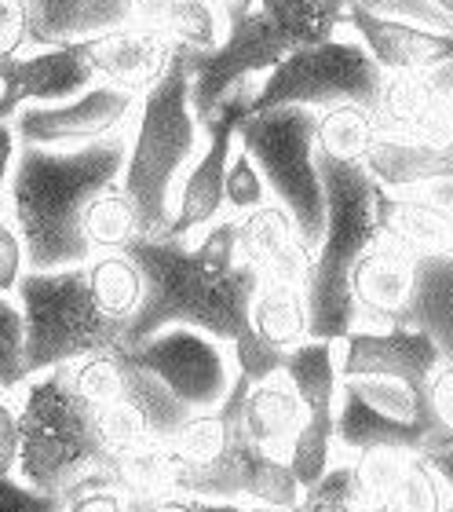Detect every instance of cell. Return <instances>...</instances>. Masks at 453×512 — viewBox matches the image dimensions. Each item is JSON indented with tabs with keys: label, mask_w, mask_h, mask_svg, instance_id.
I'll return each instance as SVG.
<instances>
[{
	"label": "cell",
	"mask_w": 453,
	"mask_h": 512,
	"mask_svg": "<svg viewBox=\"0 0 453 512\" xmlns=\"http://www.w3.org/2000/svg\"><path fill=\"white\" fill-rule=\"evenodd\" d=\"M231 355H234V370H238V377H245L249 384L267 381V377L278 374L285 363V352H278V348H271L267 341H260V337L253 333V326L234 337Z\"/></svg>",
	"instance_id": "obj_40"
},
{
	"label": "cell",
	"mask_w": 453,
	"mask_h": 512,
	"mask_svg": "<svg viewBox=\"0 0 453 512\" xmlns=\"http://www.w3.org/2000/svg\"><path fill=\"white\" fill-rule=\"evenodd\" d=\"M355 0H256L212 52L183 48L190 66V103L205 125L242 81H264L285 55L318 44L348 26Z\"/></svg>",
	"instance_id": "obj_5"
},
{
	"label": "cell",
	"mask_w": 453,
	"mask_h": 512,
	"mask_svg": "<svg viewBox=\"0 0 453 512\" xmlns=\"http://www.w3.org/2000/svg\"><path fill=\"white\" fill-rule=\"evenodd\" d=\"M282 374L296 388L311 421H337V395H340V370H337V341L326 337H307L285 352Z\"/></svg>",
	"instance_id": "obj_26"
},
{
	"label": "cell",
	"mask_w": 453,
	"mask_h": 512,
	"mask_svg": "<svg viewBox=\"0 0 453 512\" xmlns=\"http://www.w3.org/2000/svg\"><path fill=\"white\" fill-rule=\"evenodd\" d=\"M63 512H125V491H117L110 483H92L66 494Z\"/></svg>",
	"instance_id": "obj_45"
},
{
	"label": "cell",
	"mask_w": 453,
	"mask_h": 512,
	"mask_svg": "<svg viewBox=\"0 0 453 512\" xmlns=\"http://www.w3.org/2000/svg\"><path fill=\"white\" fill-rule=\"evenodd\" d=\"M19 458V403L15 388H0V472H15Z\"/></svg>",
	"instance_id": "obj_44"
},
{
	"label": "cell",
	"mask_w": 453,
	"mask_h": 512,
	"mask_svg": "<svg viewBox=\"0 0 453 512\" xmlns=\"http://www.w3.org/2000/svg\"><path fill=\"white\" fill-rule=\"evenodd\" d=\"M95 421H99V432H103V443L114 454H128V450H143V447H154L161 443L154 436V428L150 421L143 417V410L125 399H117V403H106V406H95Z\"/></svg>",
	"instance_id": "obj_34"
},
{
	"label": "cell",
	"mask_w": 453,
	"mask_h": 512,
	"mask_svg": "<svg viewBox=\"0 0 453 512\" xmlns=\"http://www.w3.org/2000/svg\"><path fill=\"white\" fill-rule=\"evenodd\" d=\"M201 147H205V125L190 103V66L183 48L176 44L169 66L139 96L132 132H128L121 191L136 205L139 235L165 238L183 172L194 165Z\"/></svg>",
	"instance_id": "obj_4"
},
{
	"label": "cell",
	"mask_w": 453,
	"mask_h": 512,
	"mask_svg": "<svg viewBox=\"0 0 453 512\" xmlns=\"http://www.w3.org/2000/svg\"><path fill=\"white\" fill-rule=\"evenodd\" d=\"M26 322L19 300L0 293V388H19L26 381Z\"/></svg>",
	"instance_id": "obj_37"
},
{
	"label": "cell",
	"mask_w": 453,
	"mask_h": 512,
	"mask_svg": "<svg viewBox=\"0 0 453 512\" xmlns=\"http://www.w3.org/2000/svg\"><path fill=\"white\" fill-rule=\"evenodd\" d=\"M348 30L359 33V41L366 44L384 74H428L435 66L453 63V33L384 19L359 0L348 11Z\"/></svg>",
	"instance_id": "obj_18"
},
{
	"label": "cell",
	"mask_w": 453,
	"mask_h": 512,
	"mask_svg": "<svg viewBox=\"0 0 453 512\" xmlns=\"http://www.w3.org/2000/svg\"><path fill=\"white\" fill-rule=\"evenodd\" d=\"M377 136V114L359 103H337L318 110L315 121V150L340 161H362Z\"/></svg>",
	"instance_id": "obj_29"
},
{
	"label": "cell",
	"mask_w": 453,
	"mask_h": 512,
	"mask_svg": "<svg viewBox=\"0 0 453 512\" xmlns=\"http://www.w3.org/2000/svg\"><path fill=\"white\" fill-rule=\"evenodd\" d=\"M125 253L143 275V304L125 322L121 348H132L169 326H194L227 344L249 330L253 297L264 282L253 264L242 260L234 271L220 275L201 260L194 242L150 235H136Z\"/></svg>",
	"instance_id": "obj_2"
},
{
	"label": "cell",
	"mask_w": 453,
	"mask_h": 512,
	"mask_svg": "<svg viewBox=\"0 0 453 512\" xmlns=\"http://www.w3.org/2000/svg\"><path fill=\"white\" fill-rule=\"evenodd\" d=\"M30 4V48L74 41L92 0H26Z\"/></svg>",
	"instance_id": "obj_35"
},
{
	"label": "cell",
	"mask_w": 453,
	"mask_h": 512,
	"mask_svg": "<svg viewBox=\"0 0 453 512\" xmlns=\"http://www.w3.org/2000/svg\"><path fill=\"white\" fill-rule=\"evenodd\" d=\"M453 443L432 414L428 392L399 377H340L337 447L344 454L366 450H435Z\"/></svg>",
	"instance_id": "obj_10"
},
{
	"label": "cell",
	"mask_w": 453,
	"mask_h": 512,
	"mask_svg": "<svg viewBox=\"0 0 453 512\" xmlns=\"http://www.w3.org/2000/svg\"><path fill=\"white\" fill-rule=\"evenodd\" d=\"M322 191H326V224L318 238L304 297L311 311V337L337 341L359 326V304L351 297V271L380 238L377 191L362 161H340L318 154Z\"/></svg>",
	"instance_id": "obj_6"
},
{
	"label": "cell",
	"mask_w": 453,
	"mask_h": 512,
	"mask_svg": "<svg viewBox=\"0 0 453 512\" xmlns=\"http://www.w3.org/2000/svg\"><path fill=\"white\" fill-rule=\"evenodd\" d=\"M136 366L158 377L187 410H216L234 388L231 344L216 341L194 326H169L147 341L121 348Z\"/></svg>",
	"instance_id": "obj_11"
},
{
	"label": "cell",
	"mask_w": 453,
	"mask_h": 512,
	"mask_svg": "<svg viewBox=\"0 0 453 512\" xmlns=\"http://www.w3.org/2000/svg\"><path fill=\"white\" fill-rule=\"evenodd\" d=\"M417 286V253L395 238L380 235L351 271V297L359 304L355 330L399 326Z\"/></svg>",
	"instance_id": "obj_17"
},
{
	"label": "cell",
	"mask_w": 453,
	"mask_h": 512,
	"mask_svg": "<svg viewBox=\"0 0 453 512\" xmlns=\"http://www.w3.org/2000/svg\"><path fill=\"white\" fill-rule=\"evenodd\" d=\"M85 238L92 253H106V249H125L132 238L139 235V224H136V205L128 202V194L121 191V183L114 187H106L99 191L88 202L85 209Z\"/></svg>",
	"instance_id": "obj_30"
},
{
	"label": "cell",
	"mask_w": 453,
	"mask_h": 512,
	"mask_svg": "<svg viewBox=\"0 0 453 512\" xmlns=\"http://www.w3.org/2000/svg\"><path fill=\"white\" fill-rule=\"evenodd\" d=\"M443 355L424 330L384 326V330H351L337 337L340 377H399L428 392L435 366Z\"/></svg>",
	"instance_id": "obj_16"
},
{
	"label": "cell",
	"mask_w": 453,
	"mask_h": 512,
	"mask_svg": "<svg viewBox=\"0 0 453 512\" xmlns=\"http://www.w3.org/2000/svg\"><path fill=\"white\" fill-rule=\"evenodd\" d=\"M315 121L318 110L307 107L245 110V118L238 121V143L253 154L271 198L293 216L296 231L311 253L318 249L322 224H326V191H322V172H318Z\"/></svg>",
	"instance_id": "obj_8"
},
{
	"label": "cell",
	"mask_w": 453,
	"mask_h": 512,
	"mask_svg": "<svg viewBox=\"0 0 453 512\" xmlns=\"http://www.w3.org/2000/svg\"><path fill=\"white\" fill-rule=\"evenodd\" d=\"M172 52H176V44L165 33L139 26V22H125V26L88 37V59H92L95 81L128 88L136 96H143L158 81L161 70L169 66Z\"/></svg>",
	"instance_id": "obj_20"
},
{
	"label": "cell",
	"mask_w": 453,
	"mask_h": 512,
	"mask_svg": "<svg viewBox=\"0 0 453 512\" xmlns=\"http://www.w3.org/2000/svg\"><path fill=\"white\" fill-rule=\"evenodd\" d=\"M417 454V450H413ZM355 461V476H359V487L366 494V502L377 509L391 498L395 483H399L402 461H406V450H366V454H351Z\"/></svg>",
	"instance_id": "obj_38"
},
{
	"label": "cell",
	"mask_w": 453,
	"mask_h": 512,
	"mask_svg": "<svg viewBox=\"0 0 453 512\" xmlns=\"http://www.w3.org/2000/svg\"><path fill=\"white\" fill-rule=\"evenodd\" d=\"M15 403H19L15 476L22 483L63 498L92 483L117 487V454L103 443L95 406L74 388L66 366L30 374L15 388Z\"/></svg>",
	"instance_id": "obj_3"
},
{
	"label": "cell",
	"mask_w": 453,
	"mask_h": 512,
	"mask_svg": "<svg viewBox=\"0 0 453 512\" xmlns=\"http://www.w3.org/2000/svg\"><path fill=\"white\" fill-rule=\"evenodd\" d=\"M85 275L99 311L110 315L114 322H128L143 304V275H139L136 260L125 249L92 253L85 260Z\"/></svg>",
	"instance_id": "obj_28"
},
{
	"label": "cell",
	"mask_w": 453,
	"mask_h": 512,
	"mask_svg": "<svg viewBox=\"0 0 453 512\" xmlns=\"http://www.w3.org/2000/svg\"><path fill=\"white\" fill-rule=\"evenodd\" d=\"M216 8H220V15H223V22H227V30H231L234 22H242L249 11L256 8V0H212Z\"/></svg>",
	"instance_id": "obj_50"
},
{
	"label": "cell",
	"mask_w": 453,
	"mask_h": 512,
	"mask_svg": "<svg viewBox=\"0 0 453 512\" xmlns=\"http://www.w3.org/2000/svg\"><path fill=\"white\" fill-rule=\"evenodd\" d=\"M373 512H388V509H384V505H377V509H373Z\"/></svg>",
	"instance_id": "obj_52"
},
{
	"label": "cell",
	"mask_w": 453,
	"mask_h": 512,
	"mask_svg": "<svg viewBox=\"0 0 453 512\" xmlns=\"http://www.w3.org/2000/svg\"><path fill=\"white\" fill-rule=\"evenodd\" d=\"M300 512H373L359 487L351 454H337V461L322 472V480L307 487L300 498Z\"/></svg>",
	"instance_id": "obj_32"
},
{
	"label": "cell",
	"mask_w": 453,
	"mask_h": 512,
	"mask_svg": "<svg viewBox=\"0 0 453 512\" xmlns=\"http://www.w3.org/2000/svg\"><path fill=\"white\" fill-rule=\"evenodd\" d=\"M304 403L289 377L278 370L267 381L249 384L242 399V436L253 439L256 447L274 454V458H289L296 432L304 428Z\"/></svg>",
	"instance_id": "obj_22"
},
{
	"label": "cell",
	"mask_w": 453,
	"mask_h": 512,
	"mask_svg": "<svg viewBox=\"0 0 453 512\" xmlns=\"http://www.w3.org/2000/svg\"><path fill=\"white\" fill-rule=\"evenodd\" d=\"M362 165L384 191H417L439 176H453V139L377 132L362 154Z\"/></svg>",
	"instance_id": "obj_21"
},
{
	"label": "cell",
	"mask_w": 453,
	"mask_h": 512,
	"mask_svg": "<svg viewBox=\"0 0 453 512\" xmlns=\"http://www.w3.org/2000/svg\"><path fill=\"white\" fill-rule=\"evenodd\" d=\"M125 512H278L249 502H220V498H201L190 491H147V494H125Z\"/></svg>",
	"instance_id": "obj_36"
},
{
	"label": "cell",
	"mask_w": 453,
	"mask_h": 512,
	"mask_svg": "<svg viewBox=\"0 0 453 512\" xmlns=\"http://www.w3.org/2000/svg\"><path fill=\"white\" fill-rule=\"evenodd\" d=\"M169 487L201 494V498H220V502L264 505V509L278 512H300V498H304V487L296 483L289 461L260 450L242 432L216 461L201 465V469L172 472Z\"/></svg>",
	"instance_id": "obj_13"
},
{
	"label": "cell",
	"mask_w": 453,
	"mask_h": 512,
	"mask_svg": "<svg viewBox=\"0 0 453 512\" xmlns=\"http://www.w3.org/2000/svg\"><path fill=\"white\" fill-rule=\"evenodd\" d=\"M92 85L95 70L88 59V37L8 55L0 59V121H11L22 107L66 103Z\"/></svg>",
	"instance_id": "obj_15"
},
{
	"label": "cell",
	"mask_w": 453,
	"mask_h": 512,
	"mask_svg": "<svg viewBox=\"0 0 453 512\" xmlns=\"http://www.w3.org/2000/svg\"><path fill=\"white\" fill-rule=\"evenodd\" d=\"M4 216H8V209H4V198H0V220H4Z\"/></svg>",
	"instance_id": "obj_51"
},
{
	"label": "cell",
	"mask_w": 453,
	"mask_h": 512,
	"mask_svg": "<svg viewBox=\"0 0 453 512\" xmlns=\"http://www.w3.org/2000/svg\"><path fill=\"white\" fill-rule=\"evenodd\" d=\"M446 505H450V491H446L439 469L424 458L421 450H417V454H406L399 483H395L391 498L384 502V509L388 512H446Z\"/></svg>",
	"instance_id": "obj_31"
},
{
	"label": "cell",
	"mask_w": 453,
	"mask_h": 512,
	"mask_svg": "<svg viewBox=\"0 0 453 512\" xmlns=\"http://www.w3.org/2000/svg\"><path fill=\"white\" fill-rule=\"evenodd\" d=\"M19 132L11 121H0V198L8 191L11 183V172H15V161H19Z\"/></svg>",
	"instance_id": "obj_47"
},
{
	"label": "cell",
	"mask_w": 453,
	"mask_h": 512,
	"mask_svg": "<svg viewBox=\"0 0 453 512\" xmlns=\"http://www.w3.org/2000/svg\"><path fill=\"white\" fill-rule=\"evenodd\" d=\"M30 48V4L26 0H0V59Z\"/></svg>",
	"instance_id": "obj_43"
},
{
	"label": "cell",
	"mask_w": 453,
	"mask_h": 512,
	"mask_svg": "<svg viewBox=\"0 0 453 512\" xmlns=\"http://www.w3.org/2000/svg\"><path fill=\"white\" fill-rule=\"evenodd\" d=\"M421 454L432 461L435 469H439V476H443L446 491H450V505H446V512H453V443H446V447H435V450H421Z\"/></svg>",
	"instance_id": "obj_49"
},
{
	"label": "cell",
	"mask_w": 453,
	"mask_h": 512,
	"mask_svg": "<svg viewBox=\"0 0 453 512\" xmlns=\"http://www.w3.org/2000/svg\"><path fill=\"white\" fill-rule=\"evenodd\" d=\"M417 191H421V198H428L439 213L453 220V176H439V180L424 183V187H417Z\"/></svg>",
	"instance_id": "obj_48"
},
{
	"label": "cell",
	"mask_w": 453,
	"mask_h": 512,
	"mask_svg": "<svg viewBox=\"0 0 453 512\" xmlns=\"http://www.w3.org/2000/svg\"><path fill=\"white\" fill-rule=\"evenodd\" d=\"M249 326H253L256 337L267 341L271 348L293 352L296 344H304L307 337H311V311H307L304 289L264 278L253 297Z\"/></svg>",
	"instance_id": "obj_27"
},
{
	"label": "cell",
	"mask_w": 453,
	"mask_h": 512,
	"mask_svg": "<svg viewBox=\"0 0 453 512\" xmlns=\"http://www.w3.org/2000/svg\"><path fill=\"white\" fill-rule=\"evenodd\" d=\"M260 81H242L231 96L223 99L220 107L212 110L205 121V147L194 158L180 180L176 202H172V220L165 238H180V242H194V238L212 227L223 213V172L231 161V150L238 147V121L249 110V99L256 96Z\"/></svg>",
	"instance_id": "obj_12"
},
{
	"label": "cell",
	"mask_w": 453,
	"mask_h": 512,
	"mask_svg": "<svg viewBox=\"0 0 453 512\" xmlns=\"http://www.w3.org/2000/svg\"><path fill=\"white\" fill-rule=\"evenodd\" d=\"M136 107V92L95 81L92 88L66 103L22 107L11 118V125L19 132L22 147H81V143H92V139H103L117 128L132 125Z\"/></svg>",
	"instance_id": "obj_14"
},
{
	"label": "cell",
	"mask_w": 453,
	"mask_h": 512,
	"mask_svg": "<svg viewBox=\"0 0 453 512\" xmlns=\"http://www.w3.org/2000/svg\"><path fill=\"white\" fill-rule=\"evenodd\" d=\"M63 494L33 491L15 472H0V512H63Z\"/></svg>",
	"instance_id": "obj_41"
},
{
	"label": "cell",
	"mask_w": 453,
	"mask_h": 512,
	"mask_svg": "<svg viewBox=\"0 0 453 512\" xmlns=\"http://www.w3.org/2000/svg\"><path fill=\"white\" fill-rule=\"evenodd\" d=\"M15 300L26 322V374L70 366L95 352H117L125 344V322L99 311L85 264L26 271Z\"/></svg>",
	"instance_id": "obj_7"
},
{
	"label": "cell",
	"mask_w": 453,
	"mask_h": 512,
	"mask_svg": "<svg viewBox=\"0 0 453 512\" xmlns=\"http://www.w3.org/2000/svg\"><path fill=\"white\" fill-rule=\"evenodd\" d=\"M132 22L194 52H212L227 37V22L212 0H132Z\"/></svg>",
	"instance_id": "obj_25"
},
{
	"label": "cell",
	"mask_w": 453,
	"mask_h": 512,
	"mask_svg": "<svg viewBox=\"0 0 453 512\" xmlns=\"http://www.w3.org/2000/svg\"><path fill=\"white\" fill-rule=\"evenodd\" d=\"M238 256L271 282L300 289L307 286L311 260H315V253L307 249V242L296 231L293 216L274 198L253 213L238 216Z\"/></svg>",
	"instance_id": "obj_19"
},
{
	"label": "cell",
	"mask_w": 453,
	"mask_h": 512,
	"mask_svg": "<svg viewBox=\"0 0 453 512\" xmlns=\"http://www.w3.org/2000/svg\"><path fill=\"white\" fill-rule=\"evenodd\" d=\"M128 132L132 125L81 147H19L4 209L22 235L30 271L74 267L92 256L81 220L95 194L121 183Z\"/></svg>",
	"instance_id": "obj_1"
},
{
	"label": "cell",
	"mask_w": 453,
	"mask_h": 512,
	"mask_svg": "<svg viewBox=\"0 0 453 512\" xmlns=\"http://www.w3.org/2000/svg\"><path fill=\"white\" fill-rule=\"evenodd\" d=\"M428 403H432L435 421L453 436V363H439L435 366L432 381H428Z\"/></svg>",
	"instance_id": "obj_46"
},
{
	"label": "cell",
	"mask_w": 453,
	"mask_h": 512,
	"mask_svg": "<svg viewBox=\"0 0 453 512\" xmlns=\"http://www.w3.org/2000/svg\"><path fill=\"white\" fill-rule=\"evenodd\" d=\"M267 202H271V191H267L264 172L253 161V154L238 143L231 150L227 172H223V213L238 220V216L253 213V209H260Z\"/></svg>",
	"instance_id": "obj_33"
},
{
	"label": "cell",
	"mask_w": 453,
	"mask_h": 512,
	"mask_svg": "<svg viewBox=\"0 0 453 512\" xmlns=\"http://www.w3.org/2000/svg\"><path fill=\"white\" fill-rule=\"evenodd\" d=\"M399 326L424 330L446 363H453V249L417 256V286Z\"/></svg>",
	"instance_id": "obj_23"
},
{
	"label": "cell",
	"mask_w": 453,
	"mask_h": 512,
	"mask_svg": "<svg viewBox=\"0 0 453 512\" xmlns=\"http://www.w3.org/2000/svg\"><path fill=\"white\" fill-rule=\"evenodd\" d=\"M369 11H377L384 19H399L424 26V30L453 33V8L446 0H359Z\"/></svg>",
	"instance_id": "obj_39"
},
{
	"label": "cell",
	"mask_w": 453,
	"mask_h": 512,
	"mask_svg": "<svg viewBox=\"0 0 453 512\" xmlns=\"http://www.w3.org/2000/svg\"><path fill=\"white\" fill-rule=\"evenodd\" d=\"M26 271H30V264H26L22 235L15 231L11 216H4V220H0V293L15 297V289H19Z\"/></svg>",
	"instance_id": "obj_42"
},
{
	"label": "cell",
	"mask_w": 453,
	"mask_h": 512,
	"mask_svg": "<svg viewBox=\"0 0 453 512\" xmlns=\"http://www.w3.org/2000/svg\"><path fill=\"white\" fill-rule=\"evenodd\" d=\"M380 92H384V70L359 41V33H351L344 26L326 41L285 55L282 63L260 81L256 96L249 99V110H326L337 103H359V107L377 114Z\"/></svg>",
	"instance_id": "obj_9"
},
{
	"label": "cell",
	"mask_w": 453,
	"mask_h": 512,
	"mask_svg": "<svg viewBox=\"0 0 453 512\" xmlns=\"http://www.w3.org/2000/svg\"><path fill=\"white\" fill-rule=\"evenodd\" d=\"M377 220L380 235L395 238L417 256L450 253L453 249V220L435 209L421 191H377Z\"/></svg>",
	"instance_id": "obj_24"
}]
</instances>
